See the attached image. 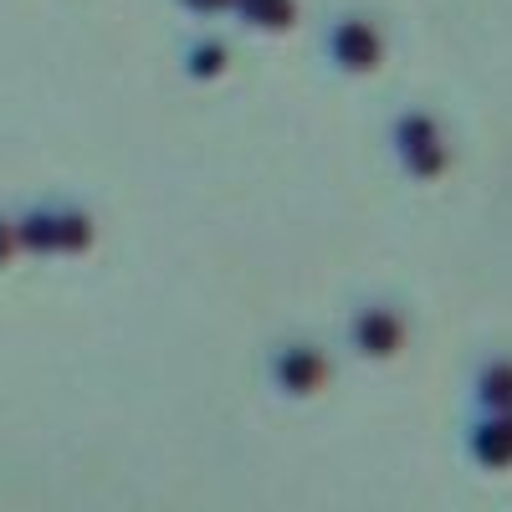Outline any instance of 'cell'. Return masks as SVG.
Listing matches in <instances>:
<instances>
[{"label": "cell", "mask_w": 512, "mask_h": 512, "mask_svg": "<svg viewBox=\"0 0 512 512\" xmlns=\"http://www.w3.org/2000/svg\"><path fill=\"white\" fill-rule=\"evenodd\" d=\"M390 149L400 159V169L410 180L431 185L451 169V144H446V128L431 108H400L390 123Z\"/></svg>", "instance_id": "cell-1"}, {"label": "cell", "mask_w": 512, "mask_h": 512, "mask_svg": "<svg viewBox=\"0 0 512 512\" xmlns=\"http://www.w3.org/2000/svg\"><path fill=\"white\" fill-rule=\"evenodd\" d=\"M323 62L338 77H369L384 62V31L364 11H344L323 26Z\"/></svg>", "instance_id": "cell-2"}, {"label": "cell", "mask_w": 512, "mask_h": 512, "mask_svg": "<svg viewBox=\"0 0 512 512\" xmlns=\"http://www.w3.org/2000/svg\"><path fill=\"white\" fill-rule=\"evenodd\" d=\"M328 374H333V364H328L323 344H313V338H282L267 354V384L282 400H313L328 384Z\"/></svg>", "instance_id": "cell-3"}, {"label": "cell", "mask_w": 512, "mask_h": 512, "mask_svg": "<svg viewBox=\"0 0 512 512\" xmlns=\"http://www.w3.org/2000/svg\"><path fill=\"white\" fill-rule=\"evenodd\" d=\"M349 349L364 359V364H390L405 338H410V323L400 313V303H384V297H369V303H359L349 313Z\"/></svg>", "instance_id": "cell-4"}, {"label": "cell", "mask_w": 512, "mask_h": 512, "mask_svg": "<svg viewBox=\"0 0 512 512\" xmlns=\"http://www.w3.org/2000/svg\"><path fill=\"white\" fill-rule=\"evenodd\" d=\"M461 456L482 472H507L512 466V410H477L461 431Z\"/></svg>", "instance_id": "cell-5"}, {"label": "cell", "mask_w": 512, "mask_h": 512, "mask_svg": "<svg viewBox=\"0 0 512 512\" xmlns=\"http://www.w3.org/2000/svg\"><path fill=\"white\" fill-rule=\"evenodd\" d=\"M231 62H236L231 41H226V36H210V31L190 36V41H185V52H180V72H185L190 82H200V88L221 82V77L231 72Z\"/></svg>", "instance_id": "cell-6"}, {"label": "cell", "mask_w": 512, "mask_h": 512, "mask_svg": "<svg viewBox=\"0 0 512 512\" xmlns=\"http://www.w3.org/2000/svg\"><path fill=\"white\" fill-rule=\"evenodd\" d=\"M472 410H512V354H487L472 369Z\"/></svg>", "instance_id": "cell-7"}, {"label": "cell", "mask_w": 512, "mask_h": 512, "mask_svg": "<svg viewBox=\"0 0 512 512\" xmlns=\"http://www.w3.org/2000/svg\"><path fill=\"white\" fill-rule=\"evenodd\" d=\"M231 16L241 31L287 36L297 26V0H231Z\"/></svg>", "instance_id": "cell-8"}, {"label": "cell", "mask_w": 512, "mask_h": 512, "mask_svg": "<svg viewBox=\"0 0 512 512\" xmlns=\"http://www.w3.org/2000/svg\"><path fill=\"white\" fill-rule=\"evenodd\" d=\"M93 241H98L93 210L77 205V200H57V251L62 256H82V251H93Z\"/></svg>", "instance_id": "cell-9"}, {"label": "cell", "mask_w": 512, "mask_h": 512, "mask_svg": "<svg viewBox=\"0 0 512 512\" xmlns=\"http://www.w3.org/2000/svg\"><path fill=\"white\" fill-rule=\"evenodd\" d=\"M16 236H21V251L57 256V200L26 205L21 216H16Z\"/></svg>", "instance_id": "cell-10"}, {"label": "cell", "mask_w": 512, "mask_h": 512, "mask_svg": "<svg viewBox=\"0 0 512 512\" xmlns=\"http://www.w3.org/2000/svg\"><path fill=\"white\" fill-rule=\"evenodd\" d=\"M185 16H200V21H216V16H231V0H175Z\"/></svg>", "instance_id": "cell-11"}, {"label": "cell", "mask_w": 512, "mask_h": 512, "mask_svg": "<svg viewBox=\"0 0 512 512\" xmlns=\"http://www.w3.org/2000/svg\"><path fill=\"white\" fill-rule=\"evenodd\" d=\"M21 251V236H16V221H6V216H0V267H6L11 262V256Z\"/></svg>", "instance_id": "cell-12"}]
</instances>
